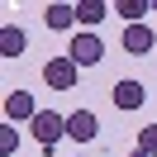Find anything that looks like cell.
Here are the masks:
<instances>
[{
  "label": "cell",
  "instance_id": "cell-5",
  "mask_svg": "<svg viewBox=\"0 0 157 157\" xmlns=\"http://www.w3.org/2000/svg\"><path fill=\"white\" fill-rule=\"evenodd\" d=\"M124 52L128 57L157 52V29H147V24H124Z\"/></svg>",
  "mask_w": 157,
  "mask_h": 157
},
{
  "label": "cell",
  "instance_id": "cell-4",
  "mask_svg": "<svg viewBox=\"0 0 157 157\" xmlns=\"http://www.w3.org/2000/svg\"><path fill=\"white\" fill-rule=\"evenodd\" d=\"M76 76H81V67L71 57H52V62H43V81H48L52 90H71L76 86Z\"/></svg>",
  "mask_w": 157,
  "mask_h": 157
},
{
  "label": "cell",
  "instance_id": "cell-8",
  "mask_svg": "<svg viewBox=\"0 0 157 157\" xmlns=\"http://www.w3.org/2000/svg\"><path fill=\"white\" fill-rule=\"evenodd\" d=\"M24 48H29V33L14 29V24H5V29H0V57H19Z\"/></svg>",
  "mask_w": 157,
  "mask_h": 157
},
{
  "label": "cell",
  "instance_id": "cell-11",
  "mask_svg": "<svg viewBox=\"0 0 157 157\" xmlns=\"http://www.w3.org/2000/svg\"><path fill=\"white\" fill-rule=\"evenodd\" d=\"M147 10H152L147 0H119V5H114V14H119V19H128V24H143Z\"/></svg>",
  "mask_w": 157,
  "mask_h": 157
},
{
  "label": "cell",
  "instance_id": "cell-12",
  "mask_svg": "<svg viewBox=\"0 0 157 157\" xmlns=\"http://www.w3.org/2000/svg\"><path fill=\"white\" fill-rule=\"evenodd\" d=\"M133 157H157V124H147L133 143Z\"/></svg>",
  "mask_w": 157,
  "mask_h": 157
},
{
  "label": "cell",
  "instance_id": "cell-9",
  "mask_svg": "<svg viewBox=\"0 0 157 157\" xmlns=\"http://www.w3.org/2000/svg\"><path fill=\"white\" fill-rule=\"evenodd\" d=\"M105 14H109V5H105V0H81V5H76V24H86L90 33H95V24L105 19Z\"/></svg>",
  "mask_w": 157,
  "mask_h": 157
},
{
  "label": "cell",
  "instance_id": "cell-13",
  "mask_svg": "<svg viewBox=\"0 0 157 157\" xmlns=\"http://www.w3.org/2000/svg\"><path fill=\"white\" fill-rule=\"evenodd\" d=\"M14 147H19V133H14V124H0V157H14Z\"/></svg>",
  "mask_w": 157,
  "mask_h": 157
},
{
  "label": "cell",
  "instance_id": "cell-1",
  "mask_svg": "<svg viewBox=\"0 0 157 157\" xmlns=\"http://www.w3.org/2000/svg\"><path fill=\"white\" fill-rule=\"evenodd\" d=\"M67 57L76 62V67H100V62H105V43H100V33H90V29L71 33V48H67Z\"/></svg>",
  "mask_w": 157,
  "mask_h": 157
},
{
  "label": "cell",
  "instance_id": "cell-3",
  "mask_svg": "<svg viewBox=\"0 0 157 157\" xmlns=\"http://www.w3.org/2000/svg\"><path fill=\"white\" fill-rule=\"evenodd\" d=\"M33 119H38V105H33V95L29 90H10V95H5V124H33Z\"/></svg>",
  "mask_w": 157,
  "mask_h": 157
},
{
  "label": "cell",
  "instance_id": "cell-10",
  "mask_svg": "<svg viewBox=\"0 0 157 157\" xmlns=\"http://www.w3.org/2000/svg\"><path fill=\"white\" fill-rule=\"evenodd\" d=\"M43 24H48L52 33L71 29V24H76V5H48V10H43Z\"/></svg>",
  "mask_w": 157,
  "mask_h": 157
},
{
  "label": "cell",
  "instance_id": "cell-2",
  "mask_svg": "<svg viewBox=\"0 0 157 157\" xmlns=\"http://www.w3.org/2000/svg\"><path fill=\"white\" fill-rule=\"evenodd\" d=\"M29 133L52 152V147H57V138H67V114H57V109H38V119L29 124Z\"/></svg>",
  "mask_w": 157,
  "mask_h": 157
},
{
  "label": "cell",
  "instance_id": "cell-6",
  "mask_svg": "<svg viewBox=\"0 0 157 157\" xmlns=\"http://www.w3.org/2000/svg\"><path fill=\"white\" fill-rule=\"evenodd\" d=\"M95 133H100L95 109H71V114H67V138H71V143H95Z\"/></svg>",
  "mask_w": 157,
  "mask_h": 157
},
{
  "label": "cell",
  "instance_id": "cell-7",
  "mask_svg": "<svg viewBox=\"0 0 157 157\" xmlns=\"http://www.w3.org/2000/svg\"><path fill=\"white\" fill-rule=\"evenodd\" d=\"M143 100H147L143 81H114V105H119V109H138Z\"/></svg>",
  "mask_w": 157,
  "mask_h": 157
}]
</instances>
